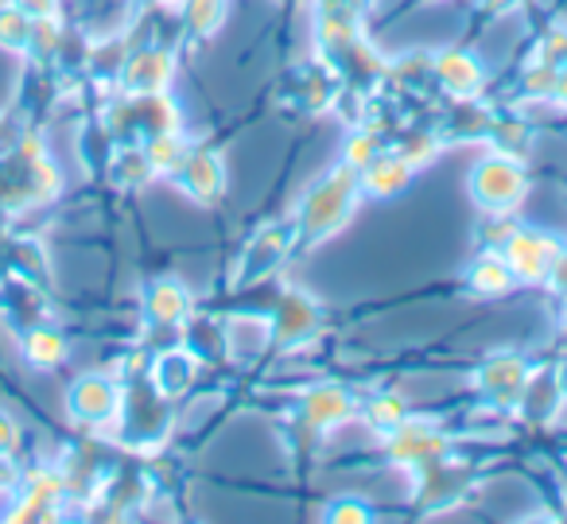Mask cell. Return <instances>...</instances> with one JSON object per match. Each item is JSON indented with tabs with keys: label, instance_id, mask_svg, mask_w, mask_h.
<instances>
[{
	"label": "cell",
	"instance_id": "7",
	"mask_svg": "<svg viewBox=\"0 0 567 524\" xmlns=\"http://www.w3.org/2000/svg\"><path fill=\"white\" fill-rule=\"evenodd\" d=\"M323 330V311H319L316 299L300 296V291H288L280 299V311H276L272 335L284 346H303Z\"/></svg>",
	"mask_w": 567,
	"mask_h": 524
},
{
	"label": "cell",
	"instance_id": "24",
	"mask_svg": "<svg viewBox=\"0 0 567 524\" xmlns=\"http://www.w3.org/2000/svg\"><path fill=\"white\" fill-rule=\"evenodd\" d=\"M381 156V141L373 133H354L347 144V152H342V164H350L354 172H365V167L373 164V160Z\"/></svg>",
	"mask_w": 567,
	"mask_h": 524
},
{
	"label": "cell",
	"instance_id": "31",
	"mask_svg": "<svg viewBox=\"0 0 567 524\" xmlns=\"http://www.w3.org/2000/svg\"><path fill=\"white\" fill-rule=\"evenodd\" d=\"M559 392H564V397H567V366L559 369Z\"/></svg>",
	"mask_w": 567,
	"mask_h": 524
},
{
	"label": "cell",
	"instance_id": "10",
	"mask_svg": "<svg viewBox=\"0 0 567 524\" xmlns=\"http://www.w3.org/2000/svg\"><path fill=\"white\" fill-rule=\"evenodd\" d=\"M354 412H358V400L350 397L347 389H339V384H319V389H311L308 397H303V420L319 431L339 428V423H347Z\"/></svg>",
	"mask_w": 567,
	"mask_h": 524
},
{
	"label": "cell",
	"instance_id": "1",
	"mask_svg": "<svg viewBox=\"0 0 567 524\" xmlns=\"http://www.w3.org/2000/svg\"><path fill=\"white\" fill-rule=\"evenodd\" d=\"M358 187H362V179H358V172L350 164H339L323 183H316L311 195L303 198L300 218H296L300 242L316 245V242H323V237L339 234L358 206Z\"/></svg>",
	"mask_w": 567,
	"mask_h": 524
},
{
	"label": "cell",
	"instance_id": "17",
	"mask_svg": "<svg viewBox=\"0 0 567 524\" xmlns=\"http://www.w3.org/2000/svg\"><path fill=\"white\" fill-rule=\"evenodd\" d=\"M195 373H198V361L187 350H172L156 361V373L152 377H156L159 397H183L195 384Z\"/></svg>",
	"mask_w": 567,
	"mask_h": 524
},
{
	"label": "cell",
	"instance_id": "27",
	"mask_svg": "<svg viewBox=\"0 0 567 524\" xmlns=\"http://www.w3.org/2000/svg\"><path fill=\"white\" fill-rule=\"evenodd\" d=\"M401 156L409 160L412 167H424L427 160H435V156H440V144H435L432 136H412V141H409V148H404Z\"/></svg>",
	"mask_w": 567,
	"mask_h": 524
},
{
	"label": "cell",
	"instance_id": "30",
	"mask_svg": "<svg viewBox=\"0 0 567 524\" xmlns=\"http://www.w3.org/2000/svg\"><path fill=\"white\" fill-rule=\"evenodd\" d=\"M513 4H517V0H482V9L486 12H509Z\"/></svg>",
	"mask_w": 567,
	"mask_h": 524
},
{
	"label": "cell",
	"instance_id": "15",
	"mask_svg": "<svg viewBox=\"0 0 567 524\" xmlns=\"http://www.w3.org/2000/svg\"><path fill=\"white\" fill-rule=\"evenodd\" d=\"M513 268L509 260L502 257V253H482L478 260L471 265V273H466V284H471V291H478V296H505V291L513 288Z\"/></svg>",
	"mask_w": 567,
	"mask_h": 524
},
{
	"label": "cell",
	"instance_id": "20",
	"mask_svg": "<svg viewBox=\"0 0 567 524\" xmlns=\"http://www.w3.org/2000/svg\"><path fill=\"white\" fill-rule=\"evenodd\" d=\"M183 17H187L190 32L214 35L226 24V0H183Z\"/></svg>",
	"mask_w": 567,
	"mask_h": 524
},
{
	"label": "cell",
	"instance_id": "18",
	"mask_svg": "<svg viewBox=\"0 0 567 524\" xmlns=\"http://www.w3.org/2000/svg\"><path fill=\"white\" fill-rule=\"evenodd\" d=\"M187 141L179 136V129H167V133H152L148 144H144V156H148L152 172H167L172 175L175 167L183 164V156H187Z\"/></svg>",
	"mask_w": 567,
	"mask_h": 524
},
{
	"label": "cell",
	"instance_id": "32",
	"mask_svg": "<svg viewBox=\"0 0 567 524\" xmlns=\"http://www.w3.org/2000/svg\"><path fill=\"white\" fill-rule=\"evenodd\" d=\"M136 4H141V9H144V4H152V0H136Z\"/></svg>",
	"mask_w": 567,
	"mask_h": 524
},
{
	"label": "cell",
	"instance_id": "3",
	"mask_svg": "<svg viewBox=\"0 0 567 524\" xmlns=\"http://www.w3.org/2000/svg\"><path fill=\"white\" fill-rule=\"evenodd\" d=\"M502 257L509 260L517 280H548L551 265L559 257V242L540 229H513L502 245Z\"/></svg>",
	"mask_w": 567,
	"mask_h": 524
},
{
	"label": "cell",
	"instance_id": "4",
	"mask_svg": "<svg viewBox=\"0 0 567 524\" xmlns=\"http://www.w3.org/2000/svg\"><path fill=\"white\" fill-rule=\"evenodd\" d=\"M528 381H533V369H528V361L520 358V353H494V358L482 361L478 373H474V384L502 408L520 404Z\"/></svg>",
	"mask_w": 567,
	"mask_h": 524
},
{
	"label": "cell",
	"instance_id": "26",
	"mask_svg": "<svg viewBox=\"0 0 567 524\" xmlns=\"http://www.w3.org/2000/svg\"><path fill=\"white\" fill-rule=\"evenodd\" d=\"M370 516H373L370 501L350 497V493H342V497H334L327 505V521H370Z\"/></svg>",
	"mask_w": 567,
	"mask_h": 524
},
{
	"label": "cell",
	"instance_id": "19",
	"mask_svg": "<svg viewBox=\"0 0 567 524\" xmlns=\"http://www.w3.org/2000/svg\"><path fill=\"white\" fill-rule=\"evenodd\" d=\"M365 423H370L378 435H393L396 428H404L409 423V404H404L401 397H393V392H381V397H373L370 404H365Z\"/></svg>",
	"mask_w": 567,
	"mask_h": 524
},
{
	"label": "cell",
	"instance_id": "22",
	"mask_svg": "<svg viewBox=\"0 0 567 524\" xmlns=\"http://www.w3.org/2000/svg\"><path fill=\"white\" fill-rule=\"evenodd\" d=\"M489 141H494V148L502 152V156H525L528 144H533V129L520 125V121H497Z\"/></svg>",
	"mask_w": 567,
	"mask_h": 524
},
{
	"label": "cell",
	"instance_id": "5",
	"mask_svg": "<svg viewBox=\"0 0 567 524\" xmlns=\"http://www.w3.org/2000/svg\"><path fill=\"white\" fill-rule=\"evenodd\" d=\"M389 454H393V462H404L412 470H427L447 459V435L435 423L412 420L409 415V423L389 435Z\"/></svg>",
	"mask_w": 567,
	"mask_h": 524
},
{
	"label": "cell",
	"instance_id": "33",
	"mask_svg": "<svg viewBox=\"0 0 567 524\" xmlns=\"http://www.w3.org/2000/svg\"><path fill=\"white\" fill-rule=\"evenodd\" d=\"M564 322H567V311H564Z\"/></svg>",
	"mask_w": 567,
	"mask_h": 524
},
{
	"label": "cell",
	"instance_id": "28",
	"mask_svg": "<svg viewBox=\"0 0 567 524\" xmlns=\"http://www.w3.org/2000/svg\"><path fill=\"white\" fill-rule=\"evenodd\" d=\"M24 17H32V20H51L55 17V0H12Z\"/></svg>",
	"mask_w": 567,
	"mask_h": 524
},
{
	"label": "cell",
	"instance_id": "13",
	"mask_svg": "<svg viewBox=\"0 0 567 524\" xmlns=\"http://www.w3.org/2000/svg\"><path fill=\"white\" fill-rule=\"evenodd\" d=\"M412 172H416V167H412L401 152H381V156L358 175H362V187L370 191L373 198H393L412 183Z\"/></svg>",
	"mask_w": 567,
	"mask_h": 524
},
{
	"label": "cell",
	"instance_id": "29",
	"mask_svg": "<svg viewBox=\"0 0 567 524\" xmlns=\"http://www.w3.org/2000/svg\"><path fill=\"white\" fill-rule=\"evenodd\" d=\"M548 280H551V288H556L559 296H567V253L564 249H559V257H556V265H551Z\"/></svg>",
	"mask_w": 567,
	"mask_h": 524
},
{
	"label": "cell",
	"instance_id": "16",
	"mask_svg": "<svg viewBox=\"0 0 567 524\" xmlns=\"http://www.w3.org/2000/svg\"><path fill=\"white\" fill-rule=\"evenodd\" d=\"M268 338H272V322L252 319V315H237V319H229V327H226V346L237 361L257 358V353L268 346Z\"/></svg>",
	"mask_w": 567,
	"mask_h": 524
},
{
	"label": "cell",
	"instance_id": "6",
	"mask_svg": "<svg viewBox=\"0 0 567 524\" xmlns=\"http://www.w3.org/2000/svg\"><path fill=\"white\" fill-rule=\"evenodd\" d=\"M172 175L183 187V195L195 198V203H203V206L218 203V198L226 195V164H221V156L210 148H190Z\"/></svg>",
	"mask_w": 567,
	"mask_h": 524
},
{
	"label": "cell",
	"instance_id": "11",
	"mask_svg": "<svg viewBox=\"0 0 567 524\" xmlns=\"http://www.w3.org/2000/svg\"><path fill=\"white\" fill-rule=\"evenodd\" d=\"M288 249H292V234H288L284 226H268L265 234L252 237L249 249H245L241 280H257V276L272 273V268L280 265L284 257H288Z\"/></svg>",
	"mask_w": 567,
	"mask_h": 524
},
{
	"label": "cell",
	"instance_id": "9",
	"mask_svg": "<svg viewBox=\"0 0 567 524\" xmlns=\"http://www.w3.org/2000/svg\"><path fill=\"white\" fill-rule=\"evenodd\" d=\"M172 71H175V59L167 51H141L125 63L121 71V82H125L128 94H141V97H156L167 90L172 82Z\"/></svg>",
	"mask_w": 567,
	"mask_h": 524
},
{
	"label": "cell",
	"instance_id": "14",
	"mask_svg": "<svg viewBox=\"0 0 567 524\" xmlns=\"http://www.w3.org/2000/svg\"><path fill=\"white\" fill-rule=\"evenodd\" d=\"M435 74H440L443 90L455 97H474L482 90V66L474 55H466V51H443L440 59H435Z\"/></svg>",
	"mask_w": 567,
	"mask_h": 524
},
{
	"label": "cell",
	"instance_id": "23",
	"mask_svg": "<svg viewBox=\"0 0 567 524\" xmlns=\"http://www.w3.org/2000/svg\"><path fill=\"white\" fill-rule=\"evenodd\" d=\"M66 353V342L59 330H32L28 335V358L35 361V366H59Z\"/></svg>",
	"mask_w": 567,
	"mask_h": 524
},
{
	"label": "cell",
	"instance_id": "21",
	"mask_svg": "<svg viewBox=\"0 0 567 524\" xmlns=\"http://www.w3.org/2000/svg\"><path fill=\"white\" fill-rule=\"evenodd\" d=\"M32 17H24V12L12 4V9L0 12V48H12V51H24L32 48Z\"/></svg>",
	"mask_w": 567,
	"mask_h": 524
},
{
	"label": "cell",
	"instance_id": "2",
	"mask_svg": "<svg viewBox=\"0 0 567 524\" xmlns=\"http://www.w3.org/2000/svg\"><path fill=\"white\" fill-rule=\"evenodd\" d=\"M528 179H525V167L517 164L513 156H486L478 167L471 172V195L482 210L489 214H509L513 206L525 198Z\"/></svg>",
	"mask_w": 567,
	"mask_h": 524
},
{
	"label": "cell",
	"instance_id": "25",
	"mask_svg": "<svg viewBox=\"0 0 567 524\" xmlns=\"http://www.w3.org/2000/svg\"><path fill=\"white\" fill-rule=\"evenodd\" d=\"M117 175L125 187H141L144 179L152 175V164H148V156H144V148L141 152H121V160H117Z\"/></svg>",
	"mask_w": 567,
	"mask_h": 524
},
{
	"label": "cell",
	"instance_id": "12",
	"mask_svg": "<svg viewBox=\"0 0 567 524\" xmlns=\"http://www.w3.org/2000/svg\"><path fill=\"white\" fill-rule=\"evenodd\" d=\"M144 311H148V319L159 322V327H175V322L187 319L190 291L183 288L179 280H172V276H164V280H152L148 291H144Z\"/></svg>",
	"mask_w": 567,
	"mask_h": 524
},
{
	"label": "cell",
	"instance_id": "8",
	"mask_svg": "<svg viewBox=\"0 0 567 524\" xmlns=\"http://www.w3.org/2000/svg\"><path fill=\"white\" fill-rule=\"evenodd\" d=\"M121 408V392L113 381H105V377L97 373H86L74 381L71 389V415L79 423H90V428H97V423H110L113 415H117Z\"/></svg>",
	"mask_w": 567,
	"mask_h": 524
}]
</instances>
